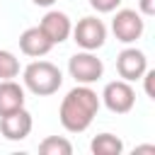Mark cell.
<instances>
[{
    "label": "cell",
    "instance_id": "5",
    "mask_svg": "<svg viewBox=\"0 0 155 155\" xmlns=\"http://www.w3.org/2000/svg\"><path fill=\"white\" fill-rule=\"evenodd\" d=\"M102 102L114 114H128L136 107V90L128 80H111L102 90Z\"/></svg>",
    "mask_w": 155,
    "mask_h": 155
},
{
    "label": "cell",
    "instance_id": "3",
    "mask_svg": "<svg viewBox=\"0 0 155 155\" xmlns=\"http://www.w3.org/2000/svg\"><path fill=\"white\" fill-rule=\"evenodd\" d=\"M68 73H70V78L78 85H92V82H97L104 75V63L92 51H80V53L70 56Z\"/></svg>",
    "mask_w": 155,
    "mask_h": 155
},
{
    "label": "cell",
    "instance_id": "9",
    "mask_svg": "<svg viewBox=\"0 0 155 155\" xmlns=\"http://www.w3.org/2000/svg\"><path fill=\"white\" fill-rule=\"evenodd\" d=\"M39 27H41V31L48 36V41H51L53 46H56V44H63V41L70 36V29H73L70 17H68L65 12H61V10H48V12L41 17Z\"/></svg>",
    "mask_w": 155,
    "mask_h": 155
},
{
    "label": "cell",
    "instance_id": "14",
    "mask_svg": "<svg viewBox=\"0 0 155 155\" xmlns=\"http://www.w3.org/2000/svg\"><path fill=\"white\" fill-rule=\"evenodd\" d=\"M19 75V58L12 51L0 48V80H15Z\"/></svg>",
    "mask_w": 155,
    "mask_h": 155
},
{
    "label": "cell",
    "instance_id": "4",
    "mask_svg": "<svg viewBox=\"0 0 155 155\" xmlns=\"http://www.w3.org/2000/svg\"><path fill=\"white\" fill-rule=\"evenodd\" d=\"M111 31H114L116 41H121V44H133V41H138V39L143 36V31H145V19H143V15H140L138 10H128V7L116 10V15H114V19H111Z\"/></svg>",
    "mask_w": 155,
    "mask_h": 155
},
{
    "label": "cell",
    "instance_id": "18",
    "mask_svg": "<svg viewBox=\"0 0 155 155\" xmlns=\"http://www.w3.org/2000/svg\"><path fill=\"white\" fill-rule=\"evenodd\" d=\"M31 2H34V5H39V7H51L56 0H31Z\"/></svg>",
    "mask_w": 155,
    "mask_h": 155
},
{
    "label": "cell",
    "instance_id": "13",
    "mask_svg": "<svg viewBox=\"0 0 155 155\" xmlns=\"http://www.w3.org/2000/svg\"><path fill=\"white\" fill-rule=\"evenodd\" d=\"M39 153L41 155H70L73 153V143L63 136H48L39 143Z\"/></svg>",
    "mask_w": 155,
    "mask_h": 155
},
{
    "label": "cell",
    "instance_id": "7",
    "mask_svg": "<svg viewBox=\"0 0 155 155\" xmlns=\"http://www.w3.org/2000/svg\"><path fill=\"white\" fill-rule=\"evenodd\" d=\"M31 126H34V119L24 107L0 116V133L7 140H24L31 133Z\"/></svg>",
    "mask_w": 155,
    "mask_h": 155
},
{
    "label": "cell",
    "instance_id": "11",
    "mask_svg": "<svg viewBox=\"0 0 155 155\" xmlns=\"http://www.w3.org/2000/svg\"><path fill=\"white\" fill-rule=\"evenodd\" d=\"M24 87L15 80H0V116L24 107Z\"/></svg>",
    "mask_w": 155,
    "mask_h": 155
},
{
    "label": "cell",
    "instance_id": "8",
    "mask_svg": "<svg viewBox=\"0 0 155 155\" xmlns=\"http://www.w3.org/2000/svg\"><path fill=\"white\" fill-rule=\"evenodd\" d=\"M116 70H119V78L121 80H128V82L140 80V75L148 70V58H145L143 51L128 46V48H124L116 56Z\"/></svg>",
    "mask_w": 155,
    "mask_h": 155
},
{
    "label": "cell",
    "instance_id": "16",
    "mask_svg": "<svg viewBox=\"0 0 155 155\" xmlns=\"http://www.w3.org/2000/svg\"><path fill=\"white\" fill-rule=\"evenodd\" d=\"M140 80L145 82V94H148L150 99H155V90H153V80H155V70H145V73L140 75Z\"/></svg>",
    "mask_w": 155,
    "mask_h": 155
},
{
    "label": "cell",
    "instance_id": "1",
    "mask_svg": "<svg viewBox=\"0 0 155 155\" xmlns=\"http://www.w3.org/2000/svg\"><path fill=\"white\" fill-rule=\"evenodd\" d=\"M99 94L90 87V85H78L73 87L63 102H61V109H58V119H61V126L70 133H82L90 128V124L94 121L97 111H99Z\"/></svg>",
    "mask_w": 155,
    "mask_h": 155
},
{
    "label": "cell",
    "instance_id": "15",
    "mask_svg": "<svg viewBox=\"0 0 155 155\" xmlns=\"http://www.w3.org/2000/svg\"><path fill=\"white\" fill-rule=\"evenodd\" d=\"M90 5H92V10H97V12H114L119 5H121V0H90Z\"/></svg>",
    "mask_w": 155,
    "mask_h": 155
},
{
    "label": "cell",
    "instance_id": "12",
    "mask_svg": "<svg viewBox=\"0 0 155 155\" xmlns=\"http://www.w3.org/2000/svg\"><path fill=\"white\" fill-rule=\"evenodd\" d=\"M90 150H92L94 155H119V153L124 150V143H121V138L114 136V133H99V136L92 138Z\"/></svg>",
    "mask_w": 155,
    "mask_h": 155
},
{
    "label": "cell",
    "instance_id": "6",
    "mask_svg": "<svg viewBox=\"0 0 155 155\" xmlns=\"http://www.w3.org/2000/svg\"><path fill=\"white\" fill-rule=\"evenodd\" d=\"M75 44L82 48V51H97L104 46L107 41V27L102 19L97 17H82L73 29H70Z\"/></svg>",
    "mask_w": 155,
    "mask_h": 155
},
{
    "label": "cell",
    "instance_id": "19",
    "mask_svg": "<svg viewBox=\"0 0 155 155\" xmlns=\"http://www.w3.org/2000/svg\"><path fill=\"white\" fill-rule=\"evenodd\" d=\"M136 153H155V148L153 145H140V148H136Z\"/></svg>",
    "mask_w": 155,
    "mask_h": 155
},
{
    "label": "cell",
    "instance_id": "2",
    "mask_svg": "<svg viewBox=\"0 0 155 155\" xmlns=\"http://www.w3.org/2000/svg\"><path fill=\"white\" fill-rule=\"evenodd\" d=\"M24 87L39 97H48L53 92L61 90L63 85V73L58 65H53L51 61H31L24 73H22Z\"/></svg>",
    "mask_w": 155,
    "mask_h": 155
},
{
    "label": "cell",
    "instance_id": "10",
    "mask_svg": "<svg viewBox=\"0 0 155 155\" xmlns=\"http://www.w3.org/2000/svg\"><path fill=\"white\" fill-rule=\"evenodd\" d=\"M53 48V44L48 41V36L41 31V27H29L19 34V51L24 56H31V58H41L46 56L48 51Z\"/></svg>",
    "mask_w": 155,
    "mask_h": 155
},
{
    "label": "cell",
    "instance_id": "17",
    "mask_svg": "<svg viewBox=\"0 0 155 155\" xmlns=\"http://www.w3.org/2000/svg\"><path fill=\"white\" fill-rule=\"evenodd\" d=\"M138 12L145 17H153L155 15V0H138Z\"/></svg>",
    "mask_w": 155,
    "mask_h": 155
}]
</instances>
